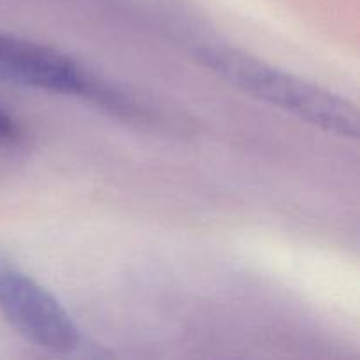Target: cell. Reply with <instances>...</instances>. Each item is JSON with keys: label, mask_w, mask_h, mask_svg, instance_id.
Listing matches in <instances>:
<instances>
[{"label": "cell", "mask_w": 360, "mask_h": 360, "mask_svg": "<svg viewBox=\"0 0 360 360\" xmlns=\"http://www.w3.org/2000/svg\"><path fill=\"white\" fill-rule=\"evenodd\" d=\"M0 70L55 94L79 95L88 88L86 76L69 56L4 32H0Z\"/></svg>", "instance_id": "3957f363"}, {"label": "cell", "mask_w": 360, "mask_h": 360, "mask_svg": "<svg viewBox=\"0 0 360 360\" xmlns=\"http://www.w3.org/2000/svg\"><path fill=\"white\" fill-rule=\"evenodd\" d=\"M20 137V127L14 122L13 116L7 115L0 108V144H9Z\"/></svg>", "instance_id": "277c9868"}, {"label": "cell", "mask_w": 360, "mask_h": 360, "mask_svg": "<svg viewBox=\"0 0 360 360\" xmlns=\"http://www.w3.org/2000/svg\"><path fill=\"white\" fill-rule=\"evenodd\" d=\"M197 60L246 95L290 112L341 137H359V111L352 102L322 86L227 46H200Z\"/></svg>", "instance_id": "6da1fadb"}, {"label": "cell", "mask_w": 360, "mask_h": 360, "mask_svg": "<svg viewBox=\"0 0 360 360\" xmlns=\"http://www.w3.org/2000/svg\"><path fill=\"white\" fill-rule=\"evenodd\" d=\"M0 313L18 334L49 352L67 354L79 345V330L58 299L2 260Z\"/></svg>", "instance_id": "7a4b0ae2"}]
</instances>
